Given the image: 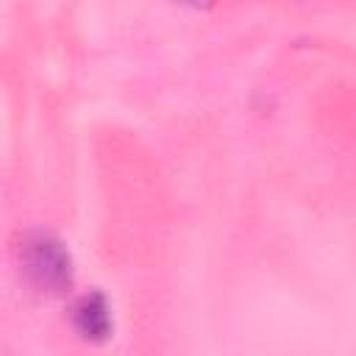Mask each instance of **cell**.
<instances>
[{
	"label": "cell",
	"instance_id": "cell-1",
	"mask_svg": "<svg viewBox=\"0 0 356 356\" xmlns=\"http://www.w3.org/2000/svg\"><path fill=\"white\" fill-rule=\"evenodd\" d=\"M19 278L39 295H64L75 284V261L61 236L47 228L22 231L14 242Z\"/></svg>",
	"mask_w": 356,
	"mask_h": 356
},
{
	"label": "cell",
	"instance_id": "cell-2",
	"mask_svg": "<svg viewBox=\"0 0 356 356\" xmlns=\"http://www.w3.org/2000/svg\"><path fill=\"white\" fill-rule=\"evenodd\" d=\"M70 323L75 334L89 345H103L114 334V312L111 300L100 289H89L78 295L70 306Z\"/></svg>",
	"mask_w": 356,
	"mask_h": 356
},
{
	"label": "cell",
	"instance_id": "cell-3",
	"mask_svg": "<svg viewBox=\"0 0 356 356\" xmlns=\"http://www.w3.org/2000/svg\"><path fill=\"white\" fill-rule=\"evenodd\" d=\"M175 3H184V6H192V8H209L214 0H175Z\"/></svg>",
	"mask_w": 356,
	"mask_h": 356
}]
</instances>
